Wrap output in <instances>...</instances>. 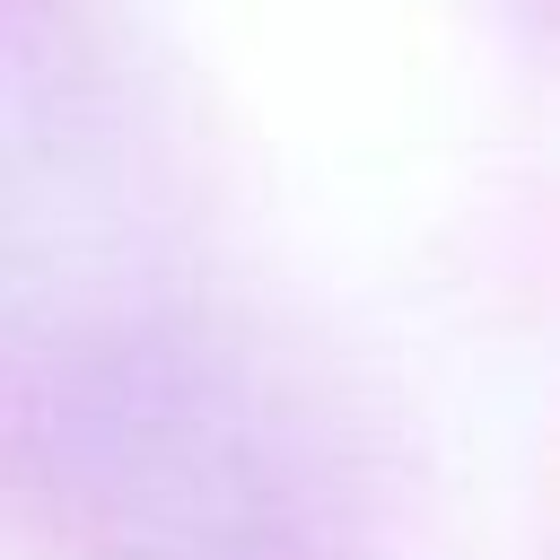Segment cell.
Masks as SVG:
<instances>
[{
    "mask_svg": "<svg viewBox=\"0 0 560 560\" xmlns=\"http://www.w3.org/2000/svg\"><path fill=\"white\" fill-rule=\"evenodd\" d=\"M0 508L70 560H359L324 420L201 289L88 332L0 402Z\"/></svg>",
    "mask_w": 560,
    "mask_h": 560,
    "instance_id": "1",
    "label": "cell"
},
{
    "mask_svg": "<svg viewBox=\"0 0 560 560\" xmlns=\"http://www.w3.org/2000/svg\"><path fill=\"white\" fill-rule=\"evenodd\" d=\"M184 298L175 158L114 0H0V402L88 332Z\"/></svg>",
    "mask_w": 560,
    "mask_h": 560,
    "instance_id": "2",
    "label": "cell"
}]
</instances>
